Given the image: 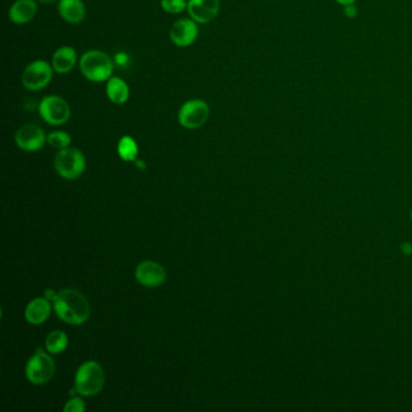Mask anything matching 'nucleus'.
Segmentation results:
<instances>
[{
    "instance_id": "26",
    "label": "nucleus",
    "mask_w": 412,
    "mask_h": 412,
    "mask_svg": "<svg viewBox=\"0 0 412 412\" xmlns=\"http://www.w3.org/2000/svg\"><path fill=\"white\" fill-rule=\"evenodd\" d=\"M134 163H136V166L139 167V168H142V170L146 168V163H143V161H141V160H136Z\"/></svg>"
},
{
    "instance_id": "18",
    "label": "nucleus",
    "mask_w": 412,
    "mask_h": 412,
    "mask_svg": "<svg viewBox=\"0 0 412 412\" xmlns=\"http://www.w3.org/2000/svg\"><path fill=\"white\" fill-rule=\"evenodd\" d=\"M45 346L46 350L49 351V353H61V352L67 348V335H66V333L61 331V330H54L46 337Z\"/></svg>"
},
{
    "instance_id": "21",
    "label": "nucleus",
    "mask_w": 412,
    "mask_h": 412,
    "mask_svg": "<svg viewBox=\"0 0 412 412\" xmlns=\"http://www.w3.org/2000/svg\"><path fill=\"white\" fill-rule=\"evenodd\" d=\"M161 8L168 13H180L187 8V3L185 0H161Z\"/></svg>"
},
{
    "instance_id": "2",
    "label": "nucleus",
    "mask_w": 412,
    "mask_h": 412,
    "mask_svg": "<svg viewBox=\"0 0 412 412\" xmlns=\"http://www.w3.org/2000/svg\"><path fill=\"white\" fill-rule=\"evenodd\" d=\"M115 62L103 51L91 50L80 59V71L93 83H103L112 78Z\"/></svg>"
},
{
    "instance_id": "7",
    "label": "nucleus",
    "mask_w": 412,
    "mask_h": 412,
    "mask_svg": "<svg viewBox=\"0 0 412 412\" xmlns=\"http://www.w3.org/2000/svg\"><path fill=\"white\" fill-rule=\"evenodd\" d=\"M52 71L49 63L37 59L28 64L22 74V83L30 91H39L46 88L52 79Z\"/></svg>"
},
{
    "instance_id": "11",
    "label": "nucleus",
    "mask_w": 412,
    "mask_h": 412,
    "mask_svg": "<svg viewBox=\"0 0 412 412\" xmlns=\"http://www.w3.org/2000/svg\"><path fill=\"white\" fill-rule=\"evenodd\" d=\"M166 271L155 261H143L136 270V278L146 287L154 288L161 286L166 281Z\"/></svg>"
},
{
    "instance_id": "25",
    "label": "nucleus",
    "mask_w": 412,
    "mask_h": 412,
    "mask_svg": "<svg viewBox=\"0 0 412 412\" xmlns=\"http://www.w3.org/2000/svg\"><path fill=\"white\" fill-rule=\"evenodd\" d=\"M336 1L339 4L345 5L346 6V5L353 4L355 0H336Z\"/></svg>"
},
{
    "instance_id": "13",
    "label": "nucleus",
    "mask_w": 412,
    "mask_h": 412,
    "mask_svg": "<svg viewBox=\"0 0 412 412\" xmlns=\"http://www.w3.org/2000/svg\"><path fill=\"white\" fill-rule=\"evenodd\" d=\"M37 8L34 0H16L8 10V17L16 25H25L33 20Z\"/></svg>"
},
{
    "instance_id": "9",
    "label": "nucleus",
    "mask_w": 412,
    "mask_h": 412,
    "mask_svg": "<svg viewBox=\"0 0 412 412\" xmlns=\"http://www.w3.org/2000/svg\"><path fill=\"white\" fill-rule=\"evenodd\" d=\"M15 141L20 149L33 153L45 146L47 138L39 126L25 125L17 131Z\"/></svg>"
},
{
    "instance_id": "23",
    "label": "nucleus",
    "mask_w": 412,
    "mask_h": 412,
    "mask_svg": "<svg viewBox=\"0 0 412 412\" xmlns=\"http://www.w3.org/2000/svg\"><path fill=\"white\" fill-rule=\"evenodd\" d=\"M114 62L119 67H126L129 66V56L125 52H119V54H115V59H114Z\"/></svg>"
},
{
    "instance_id": "22",
    "label": "nucleus",
    "mask_w": 412,
    "mask_h": 412,
    "mask_svg": "<svg viewBox=\"0 0 412 412\" xmlns=\"http://www.w3.org/2000/svg\"><path fill=\"white\" fill-rule=\"evenodd\" d=\"M63 411L64 412H83L85 411V403H83V399L80 398H73V399L69 400L64 405L63 408Z\"/></svg>"
},
{
    "instance_id": "10",
    "label": "nucleus",
    "mask_w": 412,
    "mask_h": 412,
    "mask_svg": "<svg viewBox=\"0 0 412 412\" xmlns=\"http://www.w3.org/2000/svg\"><path fill=\"white\" fill-rule=\"evenodd\" d=\"M220 10V0H189L187 11L197 23L213 21Z\"/></svg>"
},
{
    "instance_id": "16",
    "label": "nucleus",
    "mask_w": 412,
    "mask_h": 412,
    "mask_svg": "<svg viewBox=\"0 0 412 412\" xmlns=\"http://www.w3.org/2000/svg\"><path fill=\"white\" fill-rule=\"evenodd\" d=\"M76 64V51L71 46H62L52 57V68L59 74H66Z\"/></svg>"
},
{
    "instance_id": "15",
    "label": "nucleus",
    "mask_w": 412,
    "mask_h": 412,
    "mask_svg": "<svg viewBox=\"0 0 412 412\" xmlns=\"http://www.w3.org/2000/svg\"><path fill=\"white\" fill-rule=\"evenodd\" d=\"M59 13L68 23H80L85 18L86 8L83 0H61Z\"/></svg>"
},
{
    "instance_id": "28",
    "label": "nucleus",
    "mask_w": 412,
    "mask_h": 412,
    "mask_svg": "<svg viewBox=\"0 0 412 412\" xmlns=\"http://www.w3.org/2000/svg\"><path fill=\"white\" fill-rule=\"evenodd\" d=\"M411 220H412V209H411Z\"/></svg>"
},
{
    "instance_id": "17",
    "label": "nucleus",
    "mask_w": 412,
    "mask_h": 412,
    "mask_svg": "<svg viewBox=\"0 0 412 412\" xmlns=\"http://www.w3.org/2000/svg\"><path fill=\"white\" fill-rule=\"evenodd\" d=\"M107 96L114 105H124L129 100V85L120 78L112 76L107 83Z\"/></svg>"
},
{
    "instance_id": "24",
    "label": "nucleus",
    "mask_w": 412,
    "mask_h": 412,
    "mask_svg": "<svg viewBox=\"0 0 412 412\" xmlns=\"http://www.w3.org/2000/svg\"><path fill=\"white\" fill-rule=\"evenodd\" d=\"M345 13L347 17H355L357 13H358V10L354 6V4L346 5L345 6Z\"/></svg>"
},
{
    "instance_id": "1",
    "label": "nucleus",
    "mask_w": 412,
    "mask_h": 412,
    "mask_svg": "<svg viewBox=\"0 0 412 412\" xmlns=\"http://www.w3.org/2000/svg\"><path fill=\"white\" fill-rule=\"evenodd\" d=\"M57 316L71 325L83 324L90 317V304L81 293L75 289H63L54 299Z\"/></svg>"
},
{
    "instance_id": "19",
    "label": "nucleus",
    "mask_w": 412,
    "mask_h": 412,
    "mask_svg": "<svg viewBox=\"0 0 412 412\" xmlns=\"http://www.w3.org/2000/svg\"><path fill=\"white\" fill-rule=\"evenodd\" d=\"M117 153L124 161H136L138 156V146L134 138L124 136L117 144Z\"/></svg>"
},
{
    "instance_id": "5",
    "label": "nucleus",
    "mask_w": 412,
    "mask_h": 412,
    "mask_svg": "<svg viewBox=\"0 0 412 412\" xmlns=\"http://www.w3.org/2000/svg\"><path fill=\"white\" fill-rule=\"evenodd\" d=\"M56 364L51 355L39 351L27 363L25 376L33 384H44L54 377Z\"/></svg>"
},
{
    "instance_id": "4",
    "label": "nucleus",
    "mask_w": 412,
    "mask_h": 412,
    "mask_svg": "<svg viewBox=\"0 0 412 412\" xmlns=\"http://www.w3.org/2000/svg\"><path fill=\"white\" fill-rule=\"evenodd\" d=\"M86 160L80 150L66 148L59 150L54 158V168L64 179L74 180L83 175Z\"/></svg>"
},
{
    "instance_id": "20",
    "label": "nucleus",
    "mask_w": 412,
    "mask_h": 412,
    "mask_svg": "<svg viewBox=\"0 0 412 412\" xmlns=\"http://www.w3.org/2000/svg\"><path fill=\"white\" fill-rule=\"evenodd\" d=\"M47 143L54 149H66L71 146V138L69 134L63 132V131H56V132L49 134Z\"/></svg>"
},
{
    "instance_id": "8",
    "label": "nucleus",
    "mask_w": 412,
    "mask_h": 412,
    "mask_svg": "<svg viewBox=\"0 0 412 412\" xmlns=\"http://www.w3.org/2000/svg\"><path fill=\"white\" fill-rule=\"evenodd\" d=\"M208 117V105L201 100H189L184 103L178 114L180 125L189 129H199L204 126Z\"/></svg>"
},
{
    "instance_id": "27",
    "label": "nucleus",
    "mask_w": 412,
    "mask_h": 412,
    "mask_svg": "<svg viewBox=\"0 0 412 412\" xmlns=\"http://www.w3.org/2000/svg\"><path fill=\"white\" fill-rule=\"evenodd\" d=\"M37 1H40L42 4H51V3H54L56 0H37Z\"/></svg>"
},
{
    "instance_id": "14",
    "label": "nucleus",
    "mask_w": 412,
    "mask_h": 412,
    "mask_svg": "<svg viewBox=\"0 0 412 412\" xmlns=\"http://www.w3.org/2000/svg\"><path fill=\"white\" fill-rule=\"evenodd\" d=\"M51 305L50 301L44 298L34 299L30 301L27 308H25V319L28 323L33 325H39L50 317Z\"/></svg>"
},
{
    "instance_id": "3",
    "label": "nucleus",
    "mask_w": 412,
    "mask_h": 412,
    "mask_svg": "<svg viewBox=\"0 0 412 412\" xmlns=\"http://www.w3.org/2000/svg\"><path fill=\"white\" fill-rule=\"evenodd\" d=\"M105 383V374L100 363L88 360L81 364L75 375V391L83 396H97Z\"/></svg>"
},
{
    "instance_id": "6",
    "label": "nucleus",
    "mask_w": 412,
    "mask_h": 412,
    "mask_svg": "<svg viewBox=\"0 0 412 412\" xmlns=\"http://www.w3.org/2000/svg\"><path fill=\"white\" fill-rule=\"evenodd\" d=\"M39 114L49 125H63L71 117V107L62 97L47 96L39 105Z\"/></svg>"
},
{
    "instance_id": "12",
    "label": "nucleus",
    "mask_w": 412,
    "mask_h": 412,
    "mask_svg": "<svg viewBox=\"0 0 412 412\" xmlns=\"http://www.w3.org/2000/svg\"><path fill=\"white\" fill-rule=\"evenodd\" d=\"M199 35V28L196 21L190 18H182L172 25L170 37L175 45L180 47L192 45Z\"/></svg>"
}]
</instances>
